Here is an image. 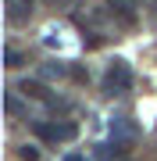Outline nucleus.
Masks as SVG:
<instances>
[{
	"label": "nucleus",
	"instance_id": "obj_1",
	"mask_svg": "<svg viewBox=\"0 0 157 161\" xmlns=\"http://www.w3.org/2000/svg\"><path fill=\"white\" fill-rule=\"evenodd\" d=\"M128 86H132V68H128L125 61H111L107 79H104V90L107 93H125Z\"/></svg>",
	"mask_w": 157,
	"mask_h": 161
},
{
	"label": "nucleus",
	"instance_id": "obj_2",
	"mask_svg": "<svg viewBox=\"0 0 157 161\" xmlns=\"http://www.w3.org/2000/svg\"><path fill=\"white\" fill-rule=\"evenodd\" d=\"M36 136H43V140H50V143H61V140H71L75 136V125H71V122H64V125H47V122H36Z\"/></svg>",
	"mask_w": 157,
	"mask_h": 161
},
{
	"label": "nucleus",
	"instance_id": "obj_3",
	"mask_svg": "<svg viewBox=\"0 0 157 161\" xmlns=\"http://www.w3.org/2000/svg\"><path fill=\"white\" fill-rule=\"evenodd\" d=\"M22 93H25V97H32V100H47V104H50L47 86H43V82H36V79H25V82H22Z\"/></svg>",
	"mask_w": 157,
	"mask_h": 161
},
{
	"label": "nucleus",
	"instance_id": "obj_4",
	"mask_svg": "<svg viewBox=\"0 0 157 161\" xmlns=\"http://www.w3.org/2000/svg\"><path fill=\"white\" fill-rule=\"evenodd\" d=\"M54 75H71V68H64V61H47V68H43V79H54Z\"/></svg>",
	"mask_w": 157,
	"mask_h": 161
},
{
	"label": "nucleus",
	"instance_id": "obj_5",
	"mask_svg": "<svg viewBox=\"0 0 157 161\" xmlns=\"http://www.w3.org/2000/svg\"><path fill=\"white\" fill-rule=\"evenodd\" d=\"M4 61H7V68H18V64H22V54H18L14 47H7V50H4Z\"/></svg>",
	"mask_w": 157,
	"mask_h": 161
},
{
	"label": "nucleus",
	"instance_id": "obj_6",
	"mask_svg": "<svg viewBox=\"0 0 157 161\" xmlns=\"http://www.w3.org/2000/svg\"><path fill=\"white\" fill-rule=\"evenodd\" d=\"M18 154H22V161H39V150H36V147H29V143L18 150Z\"/></svg>",
	"mask_w": 157,
	"mask_h": 161
},
{
	"label": "nucleus",
	"instance_id": "obj_7",
	"mask_svg": "<svg viewBox=\"0 0 157 161\" xmlns=\"http://www.w3.org/2000/svg\"><path fill=\"white\" fill-rule=\"evenodd\" d=\"M64 161H86L82 154H64Z\"/></svg>",
	"mask_w": 157,
	"mask_h": 161
}]
</instances>
